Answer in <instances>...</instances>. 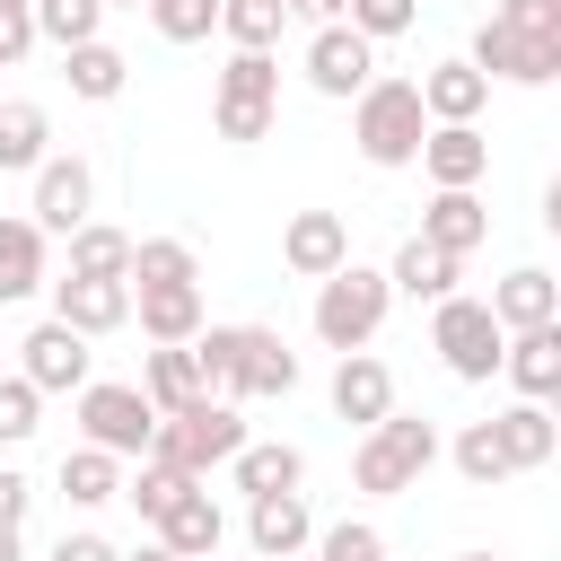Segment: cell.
Segmentation results:
<instances>
[{"label": "cell", "instance_id": "47", "mask_svg": "<svg viewBox=\"0 0 561 561\" xmlns=\"http://www.w3.org/2000/svg\"><path fill=\"white\" fill-rule=\"evenodd\" d=\"M123 561H184V552H167V543L149 535V543H140V552H123Z\"/></svg>", "mask_w": 561, "mask_h": 561}, {"label": "cell", "instance_id": "19", "mask_svg": "<svg viewBox=\"0 0 561 561\" xmlns=\"http://www.w3.org/2000/svg\"><path fill=\"white\" fill-rule=\"evenodd\" d=\"M149 535H158L167 552H184V561H210V552L228 543V517H219V500H210L202 482H184V491L167 500V517H158Z\"/></svg>", "mask_w": 561, "mask_h": 561}, {"label": "cell", "instance_id": "51", "mask_svg": "<svg viewBox=\"0 0 561 561\" xmlns=\"http://www.w3.org/2000/svg\"><path fill=\"white\" fill-rule=\"evenodd\" d=\"M280 561H307V552H280Z\"/></svg>", "mask_w": 561, "mask_h": 561}, {"label": "cell", "instance_id": "42", "mask_svg": "<svg viewBox=\"0 0 561 561\" xmlns=\"http://www.w3.org/2000/svg\"><path fill=\"white\" fill-rule=\"evenodd\" d=\"M491 18L517 26V35H561V0H500Z\"/></svg>", "mask_w": 561, "mask_h": 561}, {"label": "cell", "instance_id": "24", "mask_svg": "<svg viewBox=\"0 0 561 561\" xmlns=\"http://www.w3.org/2000/svg\"><path fill=\"white\" fill-rule=\"evenodd\" d=\"M412 88H421V114L430 123H482V105H491V79L473 61H430Z\"/></svg>", "mask_w": 561, "mask_h": 561}, {"label": "cell", "instance_id": "13", "mask_svg": "<svg viewBox=\"0 0 561 561\" xmlns=\"http://www.w3.org/2000/svg\"><path fill=\"white\" fill-rule=\"evenodd\" d=\"M53 289V316L70 324V333H123L131 324V280H88V272H61V280H44Z\"/></svg>", "mask_w": 561, "mask_h": 561}, {"label": "cell", "instance_id": "53", "mask_svg": "<svg viewBox=\"0 0 561 561\" xmlns=\"http://www.w3.org/2000/svg\"><path fill=\"white\" fill-rule=\"evenodd\" d=\"M210 561H219V552H210Z\"/></svg>", "mask_w": 561, "mask_h": 561}, {"label": "cell", "instance_id": "36", "mask_svg": "<svg viewBox=\"0 0 561 561\" xmlns=\"http://www.w3.org/2000/svg\"><path fill=\"white\" fill-rule=\"evenodd\" d=\"M447 456H456V473H465L473 491H491V482H508V456H500V430H491V421H465Z\"/></svg>", "mask_w": 561, "mask_h": 561}, {"label": "cell", "instance_id": "22", "mask_svg": "<svg viewBox=\"0 0 561 561\" xmlns=\"http://www.w3.org/2000/svg\"><path fill=\"white\" fill-rule=\"evenodd\" d=\"M333 412L359 421V430L386 421V412H394V368H386L377 351H342V359H333Z\"/></svg>", "mask_w": 561, "mask_h": 561}, {"label": "cell", "instance_id": "39", "mask_svg": "<svg viewBox=\"0 0 561 561\" xmlns=\"http://www.w3.org/2000/svg\"><path fill=\"white\" fill-rule=\"evenodd\" d=\"M412 18H421V0H342V26H359L368 44H394V35H412Z\"/></svg>", "mask_w": 561, "mask_h": 561}, {"label": "cell", "instance_id": "34", "mask_svg": "<svg viewBox=\"0 0 561 561\" xmlns=\"http://www.w3.org/2000/svg\"><path fill=\"white\" fill-rule=\"evenodd\" d=\"M26 18H35V44L70 53V44H88L105 26V0H26Z\"/></svg>", "mask_w": 561, "mask_h": 561}, {"label": "cell", "instance_id": "8", "mask_svg": "<svg viewBox=\"0 0 561 561\" xmlns=\"http://www.w3.org/2000/svg\"><path fill=\"white\" fill-rule=\"evenodd\" d=\"M149 430H158V412H149V394H140L131 377H88V386H79V438H88V447H105V456H149Z\"/></svg>", "mask_w": 561, "mask_h": 561}, {"label": "cell", "instance_id": "5", "mask_svg": "<svg viewBox=\"0 0 561 561\" xmlns=\"http://www.w3.org/2000/svg\"><path fill=\"white\" fill-rule=\"evenodd\" d=\"M386 307H394L386 272L342 263V272H324V280H316L307 324H316V342H324V351H368V342H377V324H386Z\"/></svg>", "mask_w": 561, "mask_h": 561}, {"label": "cell", "instance_id": "43", "mask_svg": "<svg viewBox=\"0 0 561 561\" xmlns=\"http://www.w3.org/2000/svg\"><path fill=\"white\" fill-rule=\"evenodd\" d=\"M35 53V18H26V0H0V70H18Z\"/></svg>", "mask_w": 561, "mask_h": 561}, {"label": "cell", "instance_id": "33", "mask_svg": "<svg viewBox=\"0 0 561 561\" xmlns=\"http://www.w3.org/2000/svg\"><path fill=\"white\" fill-rule=\"evenodd\" d=\"M280 26H289L280 0H219V35H228V53H272Z\"/></svg>", "mask_w": 561, "mask_h": 561}, {"label": "cell", "instance_id": "15", "mask_svg": "<svg viewBox=\"0 0 561 561\" xmlns=\"http://www.w3.org/2000/svg\"><path fill=\"white\" fill-rule=\"evenodd\" d=\"M245 543H254V561H280V552H307V543H316V517H307V491H254V500H245Z\"/></svg>", "mask_w": 561, "mask_h": 561}, {"label": "cell", "instance_id": "21", "mask_svg": "<svg viewBox=\"0 0 561 561\" xmlns=\"http://www.w3.org/2000/svg\"><path fill=\"white\" fill-rule=\"evenodd\" d=\"M500 377H508L517 394L552 403V394H561V324H526V333H508V342H500Z\"/></svg>", "mask_w": 561, "mask_h": 561}, {"label": "cell", "instance_id": "27", "mask_svg": "<svg viewBox=\"0 0 561 561\" xmlns=\"http://www.w3.org/2000/svg\"><path fill=\"white\" fill-rule=\"evenodd\" d=\"M53 158V114L35 96H0V175H35Z\"/></svg>", "mask_w": 561, "mask_h": 561}, {"label": "cell", "instance_id": "23", "mask_svg": "<svg viewBox=\"0 0 561 561\" xmlns=\"http://www.w3.org/2000/svg\"><path fill=\"white\" fill-rule=\"evenodd\" d=\"M491 430H500L508 473H543V465H552V447H561V421H552V403H535V394H517L508 412H491Z\"/></svg>", "mask_w": 561, "mask_h": 561}, {"label": "cell", "instance_id": "38", "mask_svg": "<svg viewBox=\"0 0 561 561\" xmlns=\"http://www.w3.org/2000/svg\"><path fill=\"white\" fill-rule=\"evenodd\" d=\"M149 9V26L167 35V44H202V35H219V0H140Z\"/></svg>", "mask_w": 561, "mask_h": 561}, {"label": "cell", "instance_id": "20", "mask_svg": "<svg viewBox=\"0 0 561 561\" xmlns=\"http://www.w3.org/2000/svg\"><path fill=\"white\" fill-rule=\"evenodd\" d=\"M131 324L149 342H193L210 324L202 316V280H149V289H131Z\"/></svg>", "mask_w": 561, "mask_h": 561}, {"label": "cell", "instance_id": "41", "mask_svg": "<svg viewBox=\"0 0 561 561\" xmlns=\"http://www.w3.org/2000/svg\"><path fill=\"white\" fill-rule=\"evenodd\" d=\"M184 482H193V473H167V465H149V456H140V473L123 482V500H131V508H140V517L158 526V517H167V500H175Z\"/></svg>", "mask_w": 561, "mask_h": 561}, {"label": "cell", "instance_id": "12", "mask_svg": "<svg viewBox=\"0 0 561 561\" xmlns=\"http://www.w3.org/2000/svg\"><path fill=\"white\" fill-rule=\"evenodd\" d=\"M88 359H96L88 333H70L61 316H44V324L18 342V377H26L35 394H79V386H88Z\"/></svg>", "mask_w": 561, "mask_h": 561}, {"label": "cell", "instance_id": "44", "mask_svg": "<svg viewBox=\"0 0 561 561\" xmlns=\"http://www.w3.org/2000/svg\"><path fill=\"white\" fill-rule=\"evenodd\" d=\"M53 561H123V552H114L96 526H79V535H61V543H53Z\"/></svg>", "mask_w": 561, "mask_h": 561}, {"label": "cell", "instance_id": "11", "mask_svg": "<svg viewBox=\"0 0 561 561\" xmlns=\"http://www.w3.org/2000/svg\"><path fill=\"white\" fill-rule=\"evenodd\" d=\"M26 219H35L44 237H70L79 219H96V167H88L79 149H53V158L35 167V202H26Z\"/></svg>", "mask_w": 561, "mask_h": 561}, {"label": "cell", "instance_id": "28", "mask_svg": "<svg viewBox=\"0 0 561 561\" xmlns=\"http://www.w3.org/2000/svg\"><path fill=\"white\" fill-rule=\"evenodd\" d=\"M140 394H149V412H184V403H202L210 386H202V368H193V342H158V351L140 359Z\"/></svg>", "mask_w": 561, "mask_h": 561}, {"label": "cell", "instance_id": "4", "mask_svg": "<svg viewBox=\"0 0 561 561\" xmlns=\"http://www.w3.org/2000/svg\"><path fill=\"white\" fill-rule=\"evenodd\" d=\"M421 131H430V114H421V88L412 79H368L351 96V140H359L368 167H412L421 158Z\"/></svg>", "mask_w": 561, "mask_h": 561}, {"label": "cell", "instance_id": "26", "mask_svg": "<svg viewBox=\"0 0 561 561\" xmlns=\"http://www.w3.org/2000/svg\"><path fill=\"white\" fill-rule=\"evenodd\" d=\"M307 482V456L289 447V438H245L237 456H228V491H298Z\"/></svg>", "mask_w": 561, "mask_h": 561}, {"label": "cell", "instance_id": "10", "mask_svg": "<svg viewBox=\"0 0 561 561\" xmlns=\"http://www.w3.org/2000/svg\"><path fill=\"white\" fill-rule=\"evenodd\" d=\"M298 70H307V88H316V96L351 105V96L377 79V44H368L359 26H342V18H333V26H316V35H307V61H298Z\"/></svg>", "mask_w": 561, "mask_h": 561}, {"label": "cell", "instance_id": "32", "mask_svg": "<svg viewBox=\"0 0 561 561\" xmlns=\"http://www.w3.org/2000/svg\"><path fill=\"white\" fill-rule=\"evenodd\" d=\"M70 272H88V280H123V272H131V237L105 228V219H79V228H70Z\"/></svg>", "mask_w": 561, "mask_h": 561}, {"label": "cell", "instance_id": "37", "mask_svg": "<svg viewBox=\"0 0 561 561\" xmlns=\"http://www.w3.org/2000/svg\"><path fill=\"white\" fill-rule=\"evenodd\" d=\"M35 430H44V394L18 368H0V447H26Z\"/></svg>", "mask_w": 561, "mask_h": 561}, {"label": "cell", "instance_id": "52", "mask_svg": "<svg viewBox=\"0 0 561 561\" xmlns=\"http://www.w3.org/2000/svg\"><path fill=\"white\" fill-rule=\"evenodd\" d=\"M0 368H9V359H0Z\"/></svg>", "mask_w": 561, "mask_h": 561}, {"label": "cell", "instance_id": "46", "mask_svg": "<svg viewBox=\"0 0 561 561\" xmlns=\"http://www.w3.org/2000/svg\"><path fill=\"white\" fill-rule=\"evenodd\" d=\"M280 9H289V18H307V26H333V18H342V0H280Z\"/></svg>", "mask_w": 561, "mask_h": 561}, {"label": "cell", "instance_id": "14", "mask_svg": "<svg viewBox=\"0 0 561 561\" xmlns=\"http://www.w3.org/2000/svg\"><path fill=\"white\" fill-rule=\"evenodd\" d=\"M280 263H289L298 280L342 272V263H351V219H342V210H289V228H280Z\"/></svg>", "mask_w": 561, "mask_h": 561}, {"label": "cell", "instance_id": "48", "mask_svg": "<svg viewBox=\"0 0 561 561\" xmlns=\"http://www.w3.org/2000/svg\"><path fill=\"white\" fill-rule=\"evenodd\" d=\"M0 561H26V543H18V526H0Z\"/></svg>", "mask_w": 561, "mask_h": 561}, {"label": "cell", "instance_id": "3", "mask_svg": "<svg viewBox=\"0 0 561 561\" xmlns=\"http://www.w3.org/2000/svg\"><path fill=\"white\" fill-rule=\"evenodd\" d=\"M438 465V430L421 421V412H386V421H368L359 430V447H351V482L368 491V500H394V491H421V473Z\"/></svg>", "mask_w": 561, "mask_h": 561}, {"label": "cell", "instance_id": "7", "mask_svg": "<svg viewBox=\"0 0 561 561\" xmlns=\"http://www.w3.org/2000/svg\"><path fill=\"white\" fill-rule=\"evenodd\" d=\"M500 316L482 307V298H465V289H447L438 307H430V351L447 359V377L456 386H491L500 377Z\"/></svg>", "mask_w": 561, "mask_h": 561}, {"label": "cell", "instance_id": "31", "mask_svg": "<svg viewBox=\"0 0 561 561\" xmlns=\"http://www.w3.org/2000/svg\"><path fill=\"white\" fill-rule=\"evenodd\" d=\"M61 491H70V508H105V500H123V456H105V447H70L61 456Z\"/></svg>", "mask_w": 561, "mask_h": 561}, {"label": "cell", "instance_id": "18", "mask_svg": "<svg viewBox=\"0 0 561 561\" xmlns=\"http://www.w3.org/2000/svg\"><path fill=\"white\" fill-rule=\"evenodd\" d=\"M491 316H500V333H526V324H561V280L543 272V263H517V272H500L491 280V298H482Z\"/></svg>", "mask_w": 561, "mask_h": 561}, {"label": "cell", "instance_id": "25", "mask_svg": "<svg viewBox=\"0 0 561 561\" xmlns=\"http://www.w3.org/2000/svg\"><path fill=\"white\" fill-rule=\"evenodd\" d=\"M456 280H465V263H456V254H438L430 237H403V245H394V263H386V289H394V298H430V307H438Z\"/></svg>", "mask_w": 561, "mask_h": 561}, {"label": "cell", "instance_id": "17", "mask_svg": "<svg viewBox=\"0 0 561 561\" xmlns=\"http://www.w3.org/2000/svg\"><path fill=\"white\" fill-rule=\"evenodd\" d=\"M412 237H430L438 254H456V263H465V254H473V245L491 237V210H482V193H473V184H438Z\"/></svg>", "mask_w": 561, "mask_h": 561}, {"label": "cell", "instance_id": "29", "mask_svg": "<svg viewBox=\"0 0 561 561\" xmlns=\"http://www.w3.org/2000/svg\"><path fill=\"white\" fill-rule=\"evenodd\" d=\"M44 228L35 219H0V307H18V298H35L53 272H44Z\"/></svg>", "mask_w": 561, "mask_h": 561}, {"label": "cell", "instance_id": "2", "mask_svg": "<svg viewBox=\"0 0 561 561\" xmlns=\"http://www.w3.org/2000/svg\"><path fill=\"white\" fill-rule=\"evenodd\" d=\"M237 447H245V412L219 403V394H202V403H184V412H158V430H149V465L193 473V482H210Z\"/></svg>", "mask_w": 561, "mask_h": 561}, {"label": "cell", "instance_id": "49", "mask_svg": "<svg viewBox=\"0 0 561 561\" xmlns=\"http://www.w3.org/2000/svg\"><path fill=\"white\" fill-rule=\"evenodd\" d=\"M456 561H500V552H456Z\"/></svg>", "mask_w": 561, "mask_h": 561}, {"label": "cell", "instance_id": "40", "mask_svg": "<svg viewBox=\"0 0 561 561\" xmlns=\"http://www.w3.org/2000/svg\"><path fill=\"white\" fill-rule=\"evenodd\" d=\"M307 552H316V561H386V535H377L368 517H342V526H316Z\"/></svg>", "mask_w": 561, "mask_h": 561}, {"label": "cell", "instance_id": "6", "mask_svg": "<svg viewBox=\"0 0 561 561\" xmlns=\"http://www.w3.org/2000/svg\"><path fill=\"white\" fill-rule=\"evenodd\" d=\"M272 114H280V61H272V53H228L219 79H210V123H219V140H228V149H254V140L272 131Z\"/></svg>", "mask_w": 561, "mask_h": 561}, {"label": "cell", "instance_id": "45", "mask_svg": "<svg viewBox=\"0 0 561 561\" xmlns=\"http://www.w3.org/2000/svg\"><path fill=\"white\" fill-rule=\"evenodd\" d=\"M26 500H35V482L18 465H0V526H26Z\"/></svg>", "mask_w": 561, "mask_h": 561}, {"label": "cell", "instance_id": "1", "mask_svg": "<svg viewBox=\"0 0 561 561\" xmlns=\"http://www.w3.org/2000/svg\"><path fill=\"white\" fill-rule=\"evenodd\" d=\"M193 368L219 403H254V394H289L298 386V351L272 324H202L193 333Z\"/></svg>", "mask_w": 561, "mask_h": 561}, {"label": "cell", "instance_id": "16", "mask_svg": "<svg viewBox=\"0 0 561 561\" xmlns=\"http://www.w3.org/2000/svg\"><path fill=\"white\" fill-rule=\"evenodd\" d=\"M412 167H421L430 184H482V175H491V140H482V123H430Z\"/></svg>", "mask_w": 561, "mask_h": 561}, {"label": "cell", "instance_id": "35", "mask_svg": "<svg viewBox=\"0 0 561 561\" xmlns=\"http://www.w3.org/2000/svg\"><path fill=\"white\" fill-rule=\"evenodd\" d=\"M123 280L131 289H149V280H202V254L184 237H131V272Z\"/></svg>", "mask_w": 561, "mask_h": 561}, {"label": "cell", "instance_id": "50", "mask_svg": "<svg viewBox=\"0 0 561 561\" xmlns=\"http://www.w3.org/2000/svg\"><path fill=\"white\" fill-rule=\"evenodd\" d=\"M105 9H140V0H105Z\"/></svg>", "mask_w": 561, "mask_h": 561}, {"label": "cell", "instance_id": "9", "mask_svg": "<svg viewBox=\"0 0 561 561\" xmlns=\"http://www.w3.org/2000/svg\"><path fill=\"white\" fill-rule=\"evenodd\" d=\"M465 61H473L482 79H508V88H552V79H561V35H517V26L482 18V35H473Z\"/></svg>", "mask_w": 561, "mask_h": 561}, {"label": "cell", "instance_id": "30", "mask_svg": "<svg viewBox=\"0 0 561 561\" xmlns=\"http://www.w3.org/2000/svg\"><path fill=\"white\" fill-rule=\"evenodd\" d=\"M61 79H70V96L114 105V96H123V79H131V61H123L105 35H88V44H70V53H61Z\"/></svg>", "mask_w": 561, "mask_h": 561}]
</instances>
